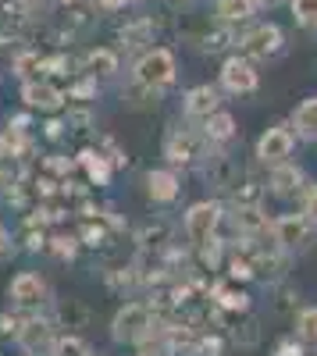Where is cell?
<instances>
[{
  "instance_id": "5bb4252c",
  "label": "cell",
  "mask_w": 317,
  "mask_h": 356,
  "mask_svg": "<svg viewBox=\"0 0 317 356\" xmlns=\"http://www.w3.org/2000/svg\"><path fill=\"white\" fill-rule=\"evenodd\" d=\"M250 11H253V0H221L218 4V15L228 22H243L250 18Z\"/></svg>"
},
{
  "instance_id": "484cf974",
  "label": "cell",
  "mask_w": 317,
  "mask_h": 356,
  "mask_svg": "<svg viewBox=\"0 0 317 356\" xmlns=\"http://www.w3.org/2000/svg\"><path fill=\"white\" fill-rule=\"evenodd\" d=\"M300 335H303L307 342H317V310H307V314L300 317Z\"/></svg>"
},
{
  "instance_id": "e0dca14e",
  "label": "cell",
  "mask_w": 317,
  "mask_h": 356,
  "mask_svg": "<svg viewBox=\"0 0 317 356\" xmlns=\"http://www.w3.org/2000/svg\"><path fill=\"white\" fill-rule=\"evenodd\" d=\"M296 129L303 136H317V100H307L300 111H296Z\"/></svg>"
},
{
  "instance_id": "8fae6325",
  "label": "cell",
  "mask_w": 317,
  "mask_h": 356,
  "mask_svg": "<svg viewBox=\"0 0 317 356\" xmlns=\"http://www.w3.org/2000/svg\"><path fill=\"white\" fill-rule=\"evenodd\" d=\"M168 157L175 161V164H189L193 157H200V143L193 136H175L168 143Z\"/></svg>"
},
{
  "instance_id": "8d00e7d4",
  "label": "cell",
  "mask_w": 317,
  "mask_h": 356,
  "mask_svg": "<svg viewBox=\"0 0 317 356\" xmlns=\"http://www.w3.org/2000/svg\"><path fill=\"white\" fill-rule=\"evenodd\" d=\"M257 4H264V8H271V4H278V0H257Z\"/></svg>"
},
{
  "instance_id": "8992f818",
  "label": "cell",
  "mask_w": 317,
  "mask_h": 356,
  "mask_svg": "<svg viewBox=\"0 0 317 356\" xmlns=\"http://www.w3.org/2000/svg\"><path fill=\"white\" fill-rule=\"evenodd\" d=\"M307 235H310V228H307L303 218H282V221H275V239H278V246H285V250L303 246Z\"/></svg>"
},
{
  "instance_id": "603a6c76",
  "label": "cell",
  "mask_w": 317,
  "mask_h": 356,
  "mask_svg": "<svg viewBox=\"0 0 317 356\" xmlns=\"http://www.w3.org/2000/svg\"><path fill=\"white\" fill-rule=\"evenodd\" d=\"M293 11L303 25H317V0H293Z\"/></svg>"
},
{
  "instance_id": "52a82bcc",
  "label": "cell",
  "mask_w": 317,
  "mask_h": 356,
  "mask_svg": "<svg viewBox=\"0 0 317 356\" xmlns=\"http://www.w3.org/2000/svg\"><path fill=\"white\" fill-rule=\"evenodd\" d=\"M289 150H293V136L285 129H268V136L257 146V154L264 161H282V157H289Z\"/></svg>"
},
{
  "instance_id": "7402d4cb",
  "label": "cell",
  "mask_w": 317,
  "mask_h": 356,
  "mask_svg": "<svg viewBox=\"0 0 317 356\" xmlns=\"http://www.w3.org/2000/svg\"><path fill=\"white\" fill-rule=\"evenodd\" d=\"M214 296L221 300V307H228V310H246V296L243 292H228V289L214 285Z\"/></svg>"
},
{
  "instance_id": "ba28073f",
  "label": "cell",
  "mask_w": 317,
  "mask_h": 356,
  "mask_svg": "<svg viewBox=\"0 0 317 356\" xmlns=\"http://www.w3.org/2000/svg\"><path fill=\"white\" fill-rule=\"evenodd\" d=\"M11 296H15L22 307H33V303L43 300V282L36 275H18L15 285H11Z\"/></svg>"
},
{
  "instance_id": "f1b7e54d",
  "label": "cell",
  "mask_w": 317,
  "mask_h": 356,
  "mask_svg": "<svg viewBox=\"0 0 317 356\" xmlns=\"http://www.w3.org/2000/svg\"><path fill=\"white\" fill-rule=\"evenodd\" d=\"M225 43H228V33H218V36H211V40H207L204 47H207V50H221Z\"/></svg>"
},
{
  "instance_id": "83f0119b",
  "label": "cell",
  "mask_w": 317,
  "mask_h": 356,
  "mask_svg": "<svg viewBox=\"0 0 317 356\" xmlns=\"http://www.w3.org/2000/svg\"><path fill=\"white\" fill-rule=\"evenodd\" d=\"M82 161H86V168H90V175L97 178V182H104V178H107V164L97 154H82Z\"/></svg>"
},
{
  "instance_id": "2e32d148",
  "label": "cell",
  "mask_w": 317,
  "mask_h": 356,
  "mask_svg": "<svg viewBox=\"0 0 317 356\" xmlns=\"http://www.w3.org/2000/svg\"><path fill=\"white\" fill-rule=\"evenodd\" d=\"M236 228H239V232H246V235L261 232V228H264L261 211H257V207H239V214H236Z\"/></svg>"
},
{
  "instance_id": "d4e9b609",
  "label": "cell",
  "mask_w": 317,
  "mask_h": 356,
  "mask_svg": "<svg viewBox=\"0 0 317 356\" xmlns=\"http://www.w3.org/2000/svg\"><path fill=\"white\" fill-rule=\"evenodd\" d=\"M57 356H90V349H86V342H79V339H61L57 342V349H54Z\"/></svg>"
},
{
  "instance_id": "836d02e7",
  "label": "cell",
  "mask_w": 317,
  "mask_h": 356,
  "mask_svg": "<svg viewBox=\"0 0 317 356\" xmlns=\"http://www.w3.org/2000/svg\"><path fill=\"white\" fill-rule=\"evenodd\" d=\"M4 186H11V178H8V171H4V168H0V189H4Z\"/></svg>"
},
{
  "instance_id": "7c38bea8",
  "label": "cell",
  "mask_w": 317,
  "mask_h": 356,
  "mask_svg": "<svg viewBox=\"0 0 317 356\" xmlns=\"http://www.w3.org/2000/svg\"><path fill=\"white\" fill-rule=\"evenodd\" d=\"M57 4H61L65 22H72V25H86L93 15V0H57Z\"/></svg>"
},
{
  "instance_id": "d6986e66",
  "label": "cell",
  "mask_w": 317,
  "mask_h": 356,
  "mask_svg": "<svg viewBox=\"0 0 317 356\" xmlns=\"http://www.w3.org/2000/svg\"><path fill=\"white\" fill-rule=\"evenodd\" d=\"M86 68H90L93 75H111L114 68H118V61H114V54H107V50H93L90 57H86Z\"/></svg>"
},
{
  "instance_id": "6da1fadb",
  "label": "cell",
  "mask_w": 317,
  "mask_h": 356,
  "mask_svg": "<svg viewBox=\"0 0 317 356\" xmlns=\"http://www.w3.org/2000/svg\"><path fill=\"white\" fill-rule=\"evenodd\" d=\"M150 328H154V324H150V310L139 307V303L125 307L118 317H114V339H118V342H136V339L147 335Z\"/></svg>"
},
{
  "instance_id": "ffe728a7",
  "label": "cell",
  "mask_w": 317,
  "mask_h": 356,
  "mask_svg": "<svg viewBox=\"0 0 317 356\" xmlns=\"http://www.w3.org/2000/svg\"><path fill=\"white\" fill-rule=\"evenodd\" d=\"M232 132H236V122H232L228 114H214L211 122H207V136H211V139H228Z\"/></svg>"
},
{
  "instance_id": "1f68e13d",
  "label": "cell",
  "mask_w": 317,
  "mask_h": 356,
  "mask_svg": "<svg viewBox=\"0 0 317 356\" xmlns=\"http://www.w3.org/2000/svg\"><path fill=\"white\" fill-rule=\"evenodd\" d=\"M15 4H18L22 11H36V8L43 4V0H15Z\"/></svg>"
},
{
  "instance_id": "5b68a950",
  "label": "cell",
  "mask_w": 317,
  "mask_h": 356,
  "mask_svg": "<svg viewBox=\"0 0 317 356\" xmlns=\"http://www.w3.org/2000/svg\"><path fill=\"white\" fill-rule=\"evenodd\" d=\"M221 79H225V86L232 89V93H250V89H257V72L246 61H239V57H232V61L225 65Z\"/></svg>"
},
{
  "instance_id": "ac0fdd59",
  "label": "cell",
  "mask_w": 317,
  "mask_h": 356,
  "mask_svg": "<svg viewBox=\"0 0 317 356\" xmlns=\"http://www.w3.org/2000/svg\"><path fill=\"white\" fill-rule=\"evenodd\" d=\"M296 186H300V171H296V168H278V171L271 175V189L282 193V196L293 193Z\"/></svg>"
},
{
  "instance_id": "e575fe53",
  "label": "cell",
  "mask_w": 317,
  "mask_h": 356,
  "mask_svg": "<svg viewBox=\"0 0 317 356\" xmlns=\"http://www.w3.org/2000/svg\"><path fill=\"white\" fill-rule=\"evenodd\" d=\"M118 4H125V0H104V8H118Z\"/></svg>"
},
{
  "instance_id": "9c48e42d",
  "label": "cell",
  "mask_w": 317,
  "mask_h": 356,
  "mask_svg": "<svg viewBox=\"0 0 317 356\" xmlns=\"http://www.w3.org/2000/svg\"><path fill=\"white\" fill-rule=\"evenodd\" d=\"M25 100L33 104V107L54 111L57 104H61V93H57L54 86H47V82H29V86H25Z\"/></svg>"
},
{
  "instance_id": "7a4b0ae2",
  "label": "cell",
  "mask_w": 317,
  "mask_h": 356,
  "mask_svg": "<svg viewBox=\"0 0 317 356\" xmlns=\"http://www.w3.org/2000/svg\"><path fill=\"white\" fill-rule=\"evenodd\" d=\"M171 75H175V61H171L168 50L147 54V57L139 61V68H136V79H139L143 86H164V82H171Z\"/></svg>"
},
{
  "instance_id": "277c9868",
  "label": "cell",
  "mask_w": 317,
  "mask_h": 356,
  "mask_svg": "<svg viewBox=\"0 0 317 356\" xmlns=\"http://www.w3.org/2000/svg\"><path fill=\"white\" fill-rule=\"evenodd\" d=\"M243 47H246V54H253V57H271L278 47H282V33L275 25H261V29H253V33L243 40Z\"/></svg>"
},
{
  "instance_id": "cb8c5ba5",
  "label": "cell",
  "mask_w": 317,
  "mask_h": 356,
  "mask_svg": "<svg viewBox=\"0 0 317 356\" xmlns=\"http://www.w3.org/2000/svg\"><path fill=\"white\" fill-rule=\"evenodd\" d=\"M150 36V22H139V25H129L125 33H122V40H125V47H139L143 40Z\"/></svg>"
},
{
  "instance_id": "3957f363",
  "label": "cell",
  "mask_w": 317,
  "mask_h": 356,
  "mask_svg": "<svg viewBox=\"0 0 317 356\" xmlns=\"http://www.w3.org/2000/svg\"><path fill=\"white\" fill-rule=\"evenodd\" d=\"M218 228V207L214 203H196L189 218H186V232H189V239L196 246H207L211 243V235Z\"/></svg>"
},
{
  "instance_id": "d6a6232c",
  "label": "cell",
  "mask_w": 317,
  "mask_h": 356,
  "mask_svg": "<svg viewBox=\"0 0 317 356\" xmlns=\"http://www.w3.org/2000/svg\"><path fill=\"white\" fill-rule=\"evenodd\" d=\"M278 356H303V353H300L296 346H282V349H278Z\"/></svg>"
},
{
  "instance_id": "9a60e30c",
  "label": "cell",
  "mask_w": 317,
  "mask_h": 356,
  "mask_svg": "<svg viewBox=\"0 0 317 356\" xmlns=\"http://www.w3.org/2000/svg\"><path fill=\"white\" fill-rule=\"evenodd\" d=\"M18 335H22V342H25L29 349H40V346H47L50 328H47V324H40V321H29L25 328H18Z\"/></svg>"
},
{
  "instance_id": "d590c367",
  "label": "cell",
  "mask_w": 317,
  "mask_h": 356,
  "mask_svg": "<svg viewBox=\"0 0 317 356\" xmlns=\"http://www.w3.org/2000/svg\"><path fill=\"white\" fill-rule=\"evenodd\" d=\"M4 246H8V232H4V228H0V250H4Z\"/></svg>"
},
{
  "instance_id": "30bf717a",
  "label": "cell",
  "mask_w": 317,
  "mask_h": 356,
  "mask_svg": "<svg viewBox=\"0 0 317 356\" xmlns=\"http://www.w3.org/2000/svg\"><path fill=\"white\" fill-rule=\"evenodd\" d=\"M214 107H218V93H214L211 86H200V89H193L189 100H186V111H189V114H196V118L211 114Z\"/></svg>"
},
{
  "instance_id": "44dd1931",
  "label": "cell",
  "mask_w": 317,
  "mask_h": 356,
  "mask_svg": "<svg viewBox=\"0 0 317 356\" xmlns=\"http://www.w3.org/2000/svg\"><path fill=\"white\" fill-rule=\"evenodd\" d=\"M22 150H25V139H22V132H18V129H8L4 136H0V157H8V154H11V157H18Z\"/></svg>"
},
{
  "instance_id": "f546056e",
  "label": "cell",
  "mask_w": 317,
  "mask_h": 356,
  "mask_svg": "<svg viewBox=\"0 0 317 356\" xmlns=\"http://www.w3.org/2000/svg\"><path fill=\"white\" fill-rule=\"evenodd\" d=\"M54 243H57V253H68V257L75 253V243H72V239H65V235H61V239H54Z\"/></svg>"
},
{
  "instance_id": "4fadbf2b",
  "label": "cell",
  "mask_w": 317,
  "mask_h": 356,
  "mask_svg": "<svg viewBox=\"0 0 317 356\" xmlns=\"http://www.w3.org/2000/svg\"><path fill=\"white\" fill-rule=\"evenodd\" d=\"M175 193H179L175 175H168V171H154L150 175V196L154 200H175Z\"/></svg>"
},
{
  "instance_id": "4316f807",
  "label": "cell",
  "mask_w": 317,
  "mask_h": 356,
  "mask_svg": "<svg viewBox=\"0 0 317 356\" xmlns=\"http://www.w3.org/2000/svg\"><path fill=\"white\" fill-rule=\"evenodd\" d=\"M36 68H43V61H40L36 54H22L18 61H15V72H18V75H33Z\"/></svg>"
},
{
  "instance_id": "4dcf8cb0",
  "label": "cell",
  "mask_w": 317,
  "mask_h": 356,
  "mask_svg": "<svg viewBox=\"0 0 317 356\" xmlns=\"http://www.w3.org/2000/svg\"><path fill=\"white\" fill-rule=\"evenodd\" d=\"M307 214L310 218H317V186L310 189V196H307Z\"/></svg>"
}]
</instances>
